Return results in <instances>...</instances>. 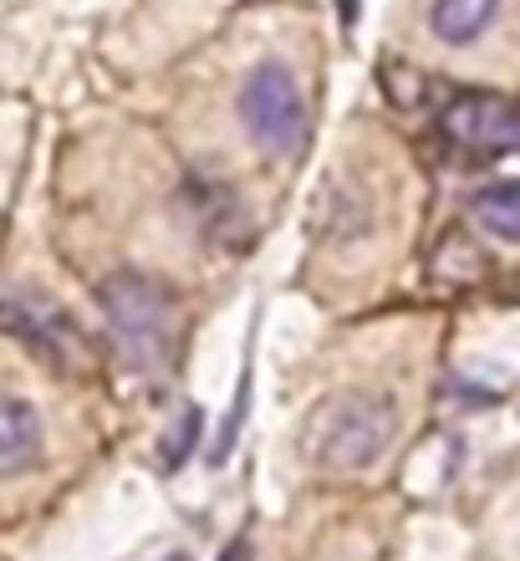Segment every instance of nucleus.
<instances>
[{"label": "nucleus", "mask_w": 520, "mask_h": 561, "mask_svg": "<svg viewBox=\"0 0 520 561\" xmlns=\"http://www.w3.org/2000/svg\"><path fill=\"white\" fill-rule=\"evenodd\" d=\"M398 434V403L388 393H337L307 424V455L332 474H357L388 455Z\"/></svg>", "instance_id": "obj_1"}, {"label": "nucleus", "mask_w": 520, "mask_h": 561, "mask_svg": "<svg viewBox=\"0 0 520 561\" xmlns=\"http://www.w3.org/2000/svg\"><path fill=\"white\" fill-rule=\"evenodd\" d=\"M97 307H103L107 327L134 368H164L174 353V291L164 280L143 276V271H118L97 286Z\"/></svg>", "instance_id": "obj_2"}, {"label": "nucleus", "mask_w": 520, "mask_h": 561, "mask_svg": "<svg viewBox=\"0 0 520 561\" xmlns=\"http://www.w3.org/2000/svg\"><path fill=\"white\" fill-rule=\"evenodd\" d=\"M240 118L251 128V138L266 153H297L307 144V98H301V82L291 77V67L281 61H261L245 88H240Z\"/></svg>", "instance_id": "obj_3"}, {"label": "nucleus", "mask_w": 520, "mask_h": 561, "mask_svg": "<svg viewBox=\"0 0 520 561\" xmlns=\"http://www.w3.org/2000/svg\"><path fill=\"white\" fill-rule=\"evenodd\" d=\"M439 128L449 134V144L470 148V153H485V159H500V153H510L520 144L516 107L500 92H454L439 107Z\"/></svg>", "instance_id": "obj_4"}, {"label": "nucleus", "mask_w": 520, "mask_h": 561, "mask_svg": "<svg viewBox=\"0 0 520 561\" xmlns=\"http://www.w3.org/2000/svg\"><path fill=\"white\" fill-rule=\"evenodd\" d=\"M42 455V419L21 399H0V474L26 470Z\"/></svg>", "instance_id": "obj_5"}, {"label": "nucleus", "mask_w": 520, "mask_h": 561, "mask_svg": "<svg viewBox=\"0 0 520 561\" xmlns=\"http://www.w3.org/2000/svg\"><path fill=\"white\" fill-rule=\"evenodd\" d=\"M495 11H500V0H434V11H429V26L439 42H475L479 31L495 21Z\"/></svg>", "instance_id": "obj_6"}, {"label": "nucleus", "mask_w": 520, "mask_h": 561, "mask_svg": "<svg viewBox=\"0 0 520 561\" xmlns=\"http://www.w3.org/2000/svg\"><path fill=\"white\" fill-rule=\"evenodd\" d=\"M470 209H475L479 230H490L495 240H516L520 236V184H510V179H500V184H490V190H479Z\"/></svg>", "instance_id": "obj_7"}, {"label": "nucleus", "mask_w": 520, "mask_h": 561, "mask_svg": "<svg viewBox=\"0 0 520 561\" xmlns=\"http://www.w3.org/2000/svg\"><path fill=\"white\" fill-rule=\"evenodd\" d=\"M199 428H205V414H199V409H184V419H178V428H174V439H169V449H164V465H178V459H184V449L199 439Z\"/></svg>", "instance_id": "obj_8"}, {"label": "nucleus", "mask_w": 520, "mask_h": 561, "mask_svg": "<svg viewBox=\"0 0 520 561\" xmlns=\"http://www.w3.org/2000/svg\"><path fill=\"white\" fill-rule=\"evenodd\" d=\"M220 561H251V551H245V547H230Z\"/></svg>", "instance_id": "obj_9"}, {"label": "nucleus", "mask_w": 520, "mask_h": 561, "mask_svg": "<svg viewBox=\"0 0 520 561\" xmlns=\"http://www.w3.org/2000/svg\"><path fill=\"white\" fill-rule=\"evenodd\" d=\"M343 21H357V0H343Z\"/></svg>", "instance_id": "obj_10"}, {"label": "nucleus", "mask_w": 520, "mask_h": 561, "mask_svg": "<svg viewBox=\"0 0 520 561\" xmlns=\"http://www.w3.org/2000/svg\"><path fill=\"white\" fill-rule=\"evenodd\" d=\"M169 561H184V557H169Z\"/></svg>", "instance_id": "obj_11"}]
</instances>
